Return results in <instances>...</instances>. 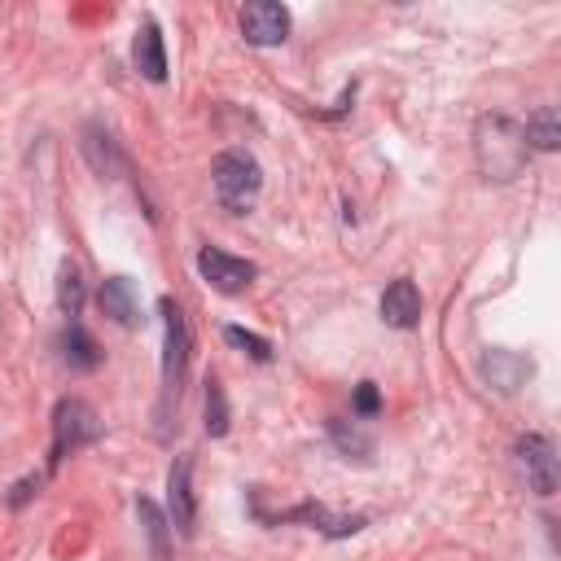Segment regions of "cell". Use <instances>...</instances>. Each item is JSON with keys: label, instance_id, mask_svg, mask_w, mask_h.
<instances>
[{"label": "cell", "instance_id": "obj_2", "mask_svg": "<svg viewBox=\"0 0 561 561\" xmlns=\"http://www.w3.org/2000/svg\"><path fill=\"white\" fill-rule=\"evenodd\" d=\"M158 316H162V403H158L162 430H158V434H167L171 403H180V390H184L193 333H188V320H184V311H180L175 298H158Z\"/></svg>", "mask_w": 561, "mask_h": 561}, {"label": "cell", "instance_id": "obj_16", "mask_svg": "<svg viewBox=\"0 0 561 561\" xmlns=\"http://www.w3.org/2000/svg\"><path fill=\"white\" fill-rule=\"evenodd\" d=\"M522 136H526V149H539V153H552L561 145V118L552 105H539L526 123H522Z\"/></svg>", "mask_w": 561, "mask_h": 561}, {"label": "cell", "instance_id": "obj_8", "mask_svg": "<svg viewBox=\"0 0 561 561\" xmlns=\"http://www.w3.org/2000/svg\"><path fill=\"white\" fill-rule=\"evenodd\" d=\"M241 35H245V44H259V48L285 44V35H289V9L285 4H272V0L245 4L241 9Z\"/></svg>", "mask_w": 561, "mask_h": 561}, {"label": "cell", "instance_id": "obj_17", "mask_svg": "<svg viewBox=\"0 0 561 561\" xmlns=\"http://www.w3.org/2000/svg\"><path fill=\"white\" fill-rule=\"evenodd\" d=\"M329 434H333V443H337V451H342L346 460H351V456H355V460H368V456H373V438H368L355 421L333 416V421H329Z\"/></svg>", "mask_w": 561, "mask_h": 561}, {"label": "cell", "instance_id": "obj_15", "mask_svg": "<svg viewBox=\"0 0 561 561\" xmlns=\"http://www.w3.org/2000/svg\"><path fill=\"white\" fill-rule=\"evenodd\" d=\"M482 373H486V381L495 386V390H517L526 377H530V359H522V355H513V351H486L482 355Z\"/></svg>", "mask_w": 561, "mask_h": 561}, {"label": "cell", "instance_id": "obj_11", "mask_svg": "<svg viewBox=\"0 0 561 561\" xmlns=\"http://www.w3.org/2000/svg\"><path fill=\"white\" fill-rule=\"evenodd\" d=\"M263 522H272V526H280V522H307V526L324 530L329 539L355 535V530L364 526V517H337V513H329V508H324V504H316V500H302L298 508H285V513H276V517H263Z\"/></svg>", "mask_w": 561, "mask_h": 561}, {"label": "cell", "instance_id": "obj_14", "mask_svg": "<svg viewBox=\"0 0 561 561\" xmlns=\"http://www.w3.org/2000/svg\"><path fill=\"white\" fill-rule=\"evenodd\" d=\"M101 311L114 320V324H136L140 320V302H136V285L127 276H105L101 280Z\"/></svg>", "mask_w": 561, "mask_h": 561}, {"label": "cell", "instance_id": "obj_23", "mask_svg": "<svg viewBox=\"0 0 561 561\" xmlns=\"http://www.w3.org/2000/svg\"><path fill=\"white\" fill-rule=\"evenodd\" d=\"M35 491H39V478L31 473V478H22V482H18L13 491H9V504H13V508H22V504H26V500H31Z\"/></svg>", "mask_w": 561, "mask_h": 561}, {"label": "cell", "instance_id": "obj_12", "mask_svg": "<svg viewBox=\"0 0 561 561\" xmlns=\"http://www.w3.org/2000/svg\"><path fill=\"white\" fill-rule=\"evenodd\" d=\"M131 61H136V75H145L149 83H162V79H167V48H162V31H158L153 18H145V22L136 26Z\"/></svg>", "mask_w": 561, "mask_h": 561}, {"label": "cell", "instance_id": "obj_9", "mask_svg": "<svg viewBox=\"0 0 561 561\" xmlns=\"http://www.w3.org/2000/svg\"><path fill=\"white\" fill-rule=\"evenodd\" d=\"M381 320L390 329H416L421 324V289H416V280L394 276L381 289Z\"/></svg>", "mask_w": 561, "mask_h": 561}, {"label": "cell", "instance_id": "obj_5", "mask_svg": "<svg viewBox=\"0 0 561 561\" xmlns=\"http://www.w3.org/2000/svg\"><path fill=\"white\" fill-rule=\"evenodd\" d=\"M513 456L535 495H557V447L548 434H522L513 443Z\"/></svg>", "mask_w": 561, "mask_h": 561}, {"label": "cell", "instance_id": "obj_19", "mask_svg": "<svg viewBox=\"0 0 561 561\" xmlns=\"http://www.w3.org/2000/svg\"><path fill=\"white\" fill-rule=\"evenodd\" d=\"M136 513H140V526H145V535H149L153 561H167V557H171V552H167V530H171V522L158 513L153 500H136Z\"/></svg>", "mask_w": 561, "mask_h": 561}, {"label": "cell", "instance_id": "obj_20", "mask_svg": "<svg viewBox=\"0 0 561 561\" xmlns=\"http://www.w3.org/2000/svg\"><path fill=\"white\" fill-rule=\"evenodd\" d=\"M228 421H232V412H228L224 386H219V377H206V434L210 438H224L228 434Z\"/></svg>", "mask_w": 561, "mask_h": 561}, {"label": "cell", "instance_id": "obj_4", "mask_svg": "<svg viewBox=\"0 0 561 561\" xmlns=\"http://www.w3.org/2000/svg\"><path fill=\"white\" fill-rule=\"evenodd\" d=\"M101 438V416H96V408L88 403V399H61L57 408H53V451H48V469H57L70 451H79V447H88V443H96Z\"/></svg>", "mask_w": 561, "mask_h": 561}, {"label": "cell", "instance_id": "obj_21", "mask_svg": "<svg viewBox=\"0 0 561 561\" xmlns=\"http://www.w3.org/2000/svg\"><path fill=\"white\" fill-rule=\"evenodd\" d=\"M224 337H228L232 346H241L250 359H259V364H267V359H272V342H267V337H259V333H250V329H241V324H228V329H224Z\"/></svg>", "mask_w": 561, "mask_h": 561}, {"label": "cell", "instance_id": "obj_13", "mask_svg": "<svg viewBox=\"0 0 561 561\" xmlns=\"http://www.w3.org/2000/svg\"><path fill=\"white\" fill-rule=\"evenodd\" d=\"M57 346H61V364H66L70 373H92V368L101 364V346H96V337H92L79 320H70V324L61 329Z\"/></svg>", "mask_w": 561, "mask_h": 561}, {"label": "cell", "instance_id": "obj_3", "mask_svg": "<svg viewBox=\"0 0 561 561\" xmlns=\"http://www.w3.org/2000/svg\"><path fill=\"white\" fill-rule=\"evenodd\" d=\"M210 184H215V197L228 215H245L263 188V167L245 149H224L210 162Z\"/></svg>", "mask_w": 561, "mask_h": 561}, {"label": "cell", "instance_id": "obj_18", "mask_svg": "<svg viewBox=\"0 0 561 561\" xmlns=\"http://www.w3.org/2000/svg\"><path fill=\"white\" fill-rule=\"evenodd\" d=\"M83 276H79V267L75 263H61V272H57V307H61V316L66 320H75L79 311H83Z\"/></svg>", "mask_w": 561, "mask_h": 561}, {"label": "cell", "instance_id": "obj_10", "mask_svg": "<svg viewBox=\"0 0 561 561\" xmlns=\"http://www.w3.org/2000/svg\"><path fill=\"white\" fill-rule=\"evenodd\" d=\"M83 158H88V162H92V171H96V175H105V180H114V175H123V171H127V153L118 149L114 131H110V127H101V123H88V127H83Z\"/></svg>", "mask_w": 561, "mask_h": 561}, {"label": "cell", "instance_id": "obj_22", "mask_svg": "<svg viewBox=\"0 0 561 561\" xmlns=\"http://www.w3.org/2000/svg\"><path fill=\"white\" fill-rule=\"evenodd\" d=\"M351 408H355V416H364V421L377 416V412H381V394H377V386H373V381H359Z\"/></svg>", "mask_w": 561, "mask_h": 561}, {"label": "cell", "instance_id": "obj_7", "mask_svg": "<svg viewBox=\"0 0 561 561\" xmlns=\"http://www.w3.org/2000/svg\"><path fill=\"white\" fill-rule=\"evenodd\" d=\"M167 522L171 530L180 535H193L197 530V500H193V460L188 456H175L171 460V473H167Z\"/></svg>", "mask_w": 561, "mask_h": 561}, {"label": "cell", "instance_id": "obj_1", "mask_svg": "<svg viewBox=\"0 0 561 561\" xmlns=\"http://www.w3.org/2000/svg\"><path fill=\"white\" fill-rule=\"evenodd\" d=\"M473 158H478V171L482 180H513L522 175L530 149H526V136H522V123L504 118V114H482L478 127H473Z\"/></svg>", "mask_w": 561, "mask_h": 561}, {"label": "cell", "instance_id": "obj_6", "mask_svg": "<svg viewBox=\"0 0 561 561\" xmlns=\"http://www.w3.org/2000/svg\"><path fill=\"white\" fill-rule=\"evenodd\" d=\"M197 272H202V280H206L210 289H219V294H241V289L259 276V267H254L250 259H237V254H228V250H219V245H202V250H197Z\"/></svg>", "mask_w": 561, "mask_h": 561}]
</instances>
